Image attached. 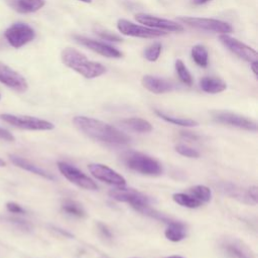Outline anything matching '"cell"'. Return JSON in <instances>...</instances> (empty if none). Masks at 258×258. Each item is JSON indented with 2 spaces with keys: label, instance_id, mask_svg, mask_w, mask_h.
Instances as JSON below:
<instances>
[{
  "label": "cell",
  "instance_id": "f35d334b",
  "mask_svg": "<svg viewBox=\"0 0 258 258\" xmlns=\"http://www.w3.org/2000/svg\"><path fill=\"white\" fill-rule=\"evenodd\" d=\"M209 1H211V0H192L194 4H196V5H202V4H205Z\"/></svg>",
  "mask_w": 258,
  "mask_h": 258
},
{
  "label": "cell",
  "instance_id": "7402d4cb",
  "mask_svg": "<svg viewBox=\"0 0 258 258\" xmlns=\"http://www.w3.org/2000/svg\"><path fill=\"white\" fill-rule=\"evenodd\" d=\"M224 248L229 254L237 258H254L252 251L239 240L226 242V244H224Z\"/></svg>",
  "mask_w": 258,
  "mask_h": 258
},
{
  "label": "cell",
  "instance_id": "8992f818",
  "mask_svg": "<svg viewBox=\"0 0 258 258\" xmlns=\"http://www.w3.org/2000/svg\"><path fill=\"white\" fill-rule=\"evenodd\" d=\"M7 42L14 48H20L35 37L34 29L26 23L15 22L4 32Z\"/></svg>",
  "mask_w": 258,
  "mask_h": 258
},
{
  "label": "cell",
  "instance_id": "8d00e7d4",
  "mask_svg": "<svg viewBox=\"0 0 258 258\" xmlns=\"http://www.w3.org/2000/svg\"><path fill=\"white\" fill-rule=\"evenodd\" d=\"M181 135H182L183 137H185V138H189V139H192V140H196V139L199 138L197 135H195V134H192V133H190V132H184V131H182V132H181Z\"/></svg>",
  "mask_w": 258,
  "mask_h": 258
},
{
  "label": "cell",
  "instance_id": "f546056e",
  "mask_svg": "<svg viewBox=\"0 0 258 258\" xmlns=\"http://www.w3.org/2000/svg\"><path fill=\"white\" fill-rule=\"evenodd\" d=\"M162 45L160 42H154L144 49L143 55L149 61H156L161 53Z\"/></svg>",
  "mask_w": 258,
  "mask_h": 258
},
{
  "label": "cell",
  "instance_id": "d4e9b609",
  "mask_svg": "<svg viewBox=\"0 0 258 258\" xmlns=\"http://www.w3.org/2000/svg\"><path fill=\"white\" fill-rule=\"evenodd\" d=\"M190 55L194 61L201 68H207L209 54L206 46L203 44H196L190 50Z\"/></svg>",
  "mask_w": 258,
  "mask_h": 258
},
{
  "label": "cell",
  "instance_id": "ba28073f",
  "mask_svg": "<svg viewBox=\"0 0 258 258\" xmlns=\"http://www.w3.org/2000/svg\"><path fill=\"white\" fill-rule=\"evenodd\" d=\"M117 28L121 32V34L126 36H132V37H140V38H155L164 36L167 34V32L149 28L144 25L135 24L127 19H119L117 21Z\"/></svg>",
  "mask_w": 258,
  "mask_h": 258
},
{
  "label": "cell",
  "instance_id": "4dcf8cb0",
  "mask_svg": "<svg viewBox=\"0 0 258 258\" xmlns=\"http://www.w3.org/2000/svg\"><path fill=\"white\" fill-rule=\"evenodd\" d=\"M175 151L182 155V156H185V157H189V158H198L200 157V152L190 147V146H187L185 144H178L175 146Z\"/></svg>",
  "mask_w": 258,
  "mask_h": 258
},
{
  "label": "cell",
  "instance_id": "30bf717a",
  "mask_svg": "<svg viewBox=\"0 0 258 258\" xmlns=\"http://www.w3.org/2000/svg\"><path fill=\"white\" fill-rule=\"evenodd\" d=\"M110 198L115 201L129 203L136 211L140 208L149 205V198L144 194L133 189V188H126L124 186H117L109 191Z\"/></svg>",
  "mask_w": 258,
  "mask_h": 258
},
{
  "label": "cell",
  "instance_id": "60d3db41",
  "mask_svg": "<svg viewBox=\"0 0 258 258\" xmlns=\"http://www.w3.org/2000/svg\"><path fill=\"white\" fill-rule=\"evenodd\" d=\"M165 258H183V257L178 256V255H171V256H168V257H165Z\"/></svg>",
  "mask_w": 258,
  "mask_h": 258
},
{
  "label": "cell",
  "instance_id": "5bb4252c",
  "mask_svg": "<svg viewBox=\"0 0 258 258\" xmlns=\"http://www.w3.org/2000/svg\"><path fill=\"white\" fill-rule=\"evenodd\" d=\"M0 83L19 93L28 89L25 78L2 61H0Z\"/></svg>",
  "mask_w": 258,
  "mask_h": 258
},
{
  "label": "cell",
  "instance_id": "ab89813d",
  "mask_svg": "<svg viewBox=\"0 0 258 258\" xmlns=\"http://www.w3.org/2000/svg\"><path fill=\"white\" fill-rule=\"evenodd\" d=\"M5 165H6V162L2 158H0V167H4Z\"/></svg>",
  "mask_w": 258,
  "mask_h": 258
},
{
  "label": "cell",
  "instance_id": "7c38bea8",
  "mask_svg": "<svg viewBox=\"0 0 258 258\" xmlns=\"http://www.w3.org/2000/svg\"><path fill=\"white\" fill-rule=\"evenodd\" d=\"M135 19L139 23L144 24V26H147V27L153 28V29H158V30H162V31H170V32H180L183 30V26L181 24H178L175 21L156 17V16H153L150 14L137 13L135 15Z\"/></svg>",
  "mask_w": 258,
  "mask_h": 258
},
{
  "label": "cell",
  "instance_id": "9a60e30c",
  "mask_svg": "<svg viewBox=\"0 0 258 258\" xmlns=\"http://www.w3.org/2000/svg\"><path fill=\"white\" fill-rule=\"evenodd\" d=\"M74 38L78 43L88 47L92 51L97 52L103 56L113 57V58H119L122 56V52L119 49H117L116 47H114L108 43L94 40V39H91V38H88L85 36H81V35H74Z\"/></svg>",
  "mask_w": 258,
  "mask_h": 258
},
{
  "label": "cell",
  "instance_id": "2e32d148",
  "mask_svg": "<svg viewBox=\"0 0 258 258\" xmlns=\"http://www.w3.org/2000/svg\"><path fill=\"white\" fill-rule=\"evenodd\" d=\"M142 86L153 94H164L174 90V84L162 78L145 75L141 80Z\"/></svg>",
  "mask_w": 258,
  "mask_h": 258
},
{
  "label": "cell",
  "instance_id": "277c9868",
  "mask_svg": "<svg viewBox=\"0 0 258 258\" xmlns=\"http://www.w3.org/2000/svg\"><path fill=\"white\" fill-rule=\"evenodd\" d=\"M0 120L20 129L25 130H34V131H46L52 130L54 128L53 123L43 120L40 118L32 116H23V115H13L2 113L0 114Z\"/></svg>",
  "mask_w": 258,
  "mask_h": 258
},
{
  "label": "cell",
  "instance_id": "ffe728a7",
  "mask_svg": "<svg viewBox=\"0 0 258 258\" xmlns=\"http://www.w3.org/2000/svg\"><path fill=\"white\" fill-rule=\"evenodd\" d=\"M119 123L123 128L137 133H148L152 130V125L147 120L142 118H125L122 119Z\"/></svg>",
  "mask_w": 258,
  "mask_h": 258
},
{
  "label": "cell",
  "instance_id": "ee69618b",
  "mask_svg": "<svg viewBox=\"0 0 258 258\" xmlns=\"http://www.w3.org/2000/svg\"><path fill=\"white\" fill-rule=\"evenodd\" d=\"M0 99H1V94H0Z\"/></svg>",
  "mask_w": 258,
  "mask_h": 258
},
{
  "label": "cell",
  "instance_id": "4fadbf2b",
  "mask_svg": "<svg viewBox=\"0 0 258 258\" xmlns=\"http://www.w3.org/2000/svg\"><path fill=\"white\" fill-rule=\"evenodd\" d=\"M88 168L95 178L108 184H112L115 186H125L126 184V179L124 178V176H122L120 173L105 164L90 163L88 165Z\"/></svg>",
  "mask_w": 258,
  "mask_h": 258
},
{
  "label": "cell",
  "instance_id": "e0dca14e",
  "mask_svg": "<svg viewBox=\"0 0 258 258\" xmlns=\"http://www.w3.org/2000/svg\"><path fill=\"white\" fill-rule=\"evenodd\" d=\"M9 159L12 161L13 164H15L16 166L26 170V171H29L31 173H34L36 175H39L45 179H48V180H54L55 177L49 173L48 171H46L45 169L33 164L32 162L24 159L23 157H20V156H17V155H14V154H9Z\"/></svg>",
  "mask_w": 258,
  "mask_h": 258
},
{
  "label": "cell",
  "instance_id": "1f68e13d",
  "mask_svg": "<svg viewBox=\"0 0 258 258\" xmlns=\"http://www.w3.org/2000/svg\"><path fill=\"white\" fill-rule=\"evenodd\" d=\"M96 34L98 36H100L102 39L108 40V41H122L123 40L117 34H114L112 32H109V31H106V30H103V29H97Z\"/></svg>",
  "mask_w": 258,
  "mask_h": 258
},
{
  "label": "cell",
  "instance_id": "603a6c76",
  "mask_svg": "<svg viewBox=\"0 0 258 258\" xmlns=\"http://www.w3.org/2000/svg\"><path fill=\"white\" fill-rule=\"evenodd\" d=\"M201 89L209 94H218L227 89L226 83L218 78L204 77L200 81Z\"/></svg>",
  "mask_w": 258,
  "mask_h": 258
},
{
  "label": "cell",
  "instance_id": "52a82bcc",
  "mask_svg": "<svg viewBox=\"0 0 258 258\" xmlns=\"http://www.w3.org/2000/svg\"><path fill=\"white\" fill-rule=\"evenodd\" d=\"M212 117L218 123L235 127L238 129H242V130L256 132L258 128L257 123L254 120L233 112L214 111L212 112Z\"/></svg>",
  "mask_w": 258,
  "mask_h": 258
},
{
  "label": "cell",
  "instance_id": "6da1fadb",
  "mask_svg": "<svg viewBox=\"0 0 258 258\" xmlns=\"http://www.w3.org/2000/svg\"><path fill=\"white\" fill-rule=\"evenodd\" d=\"M73 123L85 135L104 143L112 145H125L130 141V138L125 133L113 125L92 117L75 116Z\"/></svg>",
  "mask_w": 258,
  "mask_h": 258
},
{
  "label": "cell",
  "instance_id": "e575fe53",
  "mask_svg": "<svg viewBox=\"0 0 258 258\" xmlns=\"http://www.w3.org/2000/svg\"><path fill=\"white\" fill-rule=\"evenodd\" d=\"M249 198L252 200V202L256 205L258 202V187L256 185H252L247 189Z\"/></svg>",
  "mask_w": 258,
  "mask_h": 258
},
{
  "label": "cell",
  "instance_id": "83f0119b",
  "mask_svg": "<svg viewBox=\"0 0 258 258\" xmlns=\"http://www.w3.org/2000/svg\"><path fill=\"white\" fill-rule=\"evenodd\" d=\"M188 194L192 196L195 199L200 201L202 204L203 203H208L210 202L212 198V190L203 184H197L188 188Z\"/></svg>",
  "mask_w": 258,
  "mask_h": 258
},
{
  "label": "cell",
  "instance_id": "4316f807",
  "mask_svg": "<svg viewBox=\"0 0 258 258\" xmlns=\"http://www.w3.org/2000/svg\"><path fill=\"white\" fill-rule=\"evenodd\" d=\"M61 210L66 214L73 217H77V218L86 217V211L83 208V206L72 200H66L61 205Z\"/></svg>",
  "mask_w": 258,
  "mask_h": 258
},
{
  "label": "cell",
  "instance_id": "7a4b0ae2",
  "mask_svg": "<svg viewBox=\"0 0 258 258\" xmlns=\"http://www.w3.org/2000/svg\"><path fill=\"white\" fill-rule=\"evenodd\" d=\"M61 61L64 66L82 75L86 79H95L107 72L105 66L100 62L90 60L81 51L67 47L60 53Z\"/></svg>",
  "mask_w": 258,
  "mask_h": 258
},
{
  "label": "cell",
  "instance_id": "484cf974",
  "mask_svg": "<svg viewBox=\"0 0 258 258\" xmlns=\"http://www.w3.org/2000/svg\"><path fill=\"white\" fill-rule=\"evenodd\" d=\"M172 200L179 206L188 208V209H197L202 206V203L195 199L189 194H183V192H176L172 195Z\"/></svg>",
  "mask_w": 258,
  "mask_h": 258
},
{
  "label": "cell",
  "instance_id": "44dd1931",
  "mask_svg": "<svg viewBox=\"0 0 258 258\" xmlns=\"http://www.w3.org/2000/svg\"><path fill=\"white\" fill-rule=\"evenodd\" d=\"M167 240L171 242H179L186 236V227L183 223L177 221H170L164 231Z\"/></svg>",
  "mask_w": 258,
  "mask_h": 258
},
{
  "label": "cell",
  "instance_id": "d590c367",
  "mask_svg": "<svg viewBox=\"0 0 258 258\" xmlns=\"http://www.w3.org/2000/svg\"><path fill=\"white\" fill-rule=\"evenodd\" d=\"M98 228H99V231L102 233V235L105 237V238H108V239H111L112 238V233L111 231L108 229V227L103 224V223H99L98 224Z\"/></svg>",
  "mask_w": 258,
  "mask_h": 258
},
{
  "label": "cell",
  "instance_id": "3957f363",
  "mask_svg": "<svg viewBox=\"0 0 258 258\" xmlns=\"http://www.w3.org/2000/svg\"><path fill=\"white\" fill-rule=\"evenodd\" d=\"M124 162L130 169L145 175H159L162 173V165L153 157L141 152L132 151L124 156Z\"/></svg>",
  "mask_w": 258,
  "mask_h": 258
},
{
  "label": "cell",
  "instance_id": "cb8c5ba5",
  "mask_svg": "<svg viewBox=\"0 0 258 258\" xmlns=\"http://www.w3.org/2000/svg\"><path fill=\"white\" fill-rule=\"evenodd\" d=\"M154 112L159 118H161L164 121H166L168 123H171L173 125H177V126H181V127H196V126L199 125V123L196 120H192V119L174 117V116H171V115H167V114H165V113H163L159 110H155Z\"/></svg>",
  "mask_w": 258,
  "mask_h": 258
},
{
  "label": "cell",
  "instance_id": "5b68a950",
  "mask_svg": "<svg viewBox=\"0 0 258 258\" xmlns=\"http://www.w3.org/2000/svg\"><path fill=\"white\" fill-rule=\"evenodd\" d=\"M184 24H187L190 27L212 31L221 34H229L233 31V27L228 22L213 19V18H204V17H190V16H180L177 18Z\"/></svg>",
  "mask_w": 258,
  "mask_h": 258
},
{
  "label": "cell",
  "instance_id": "9c48e42d",
  "mask_svg": "<svg viewBox=\"0 0 258 258\" xmlns=\"http://www.w3.org/2000/svg\"><path fill=\"white\" fill-rule=\"evenodd\" d=\"M57 167L60 173L72 183L89 190L98 189L97 183L76 166L63 161H59L57 162Z\"/></svg>",
  "mask_w": 258,
  "mask_h": 258
},
{
  "label": "cell",
  "instance_id": "8fae6325",
  "mask_svg": "<svg viewBox=\"0 0 258 258\" xmlns=\"http://www.w3.org/2000/svg\"><path fill=\"white\" fill-rule=\"evenodd\" d=\"M219 39L224 44V46H226L230 51L235 53L238 57L242 58L243 60L248 61L250 63L253 61H257V51L251 46L241 42L240 40L230 36L229 34H221L219 36Z\"/></svg>",
  "mask_w": 258,
  "mask_h": 258
},
{
  "label": "cell",
  "instance_id": "7bdbcfd3",
  "mask_svg": "<svg viewBox=\"0 0 258 258\" xmlns=\"http://www.w3.org/2000/svg\"><path fill=\"white\" fill-rule=\"evenodd\" d=\"M132 258H137V257H132Z\"/></svg>",
  "mask_w": 258,
  "mask_h": 258
},
{
  "label": "cell",
  "instance_id": "74e56055",
  "mask_svg": "<svg viewBox=\"0 0 258 258\" xmlns=\"http://www.w3.org/2000/svg\"><path fill=\"white\" fill-rule=\"evenodd\" d=\"M257 67H258V62H257V61H253V62H251V63H250V68H251V70H252L253 74L255 75V77H257V75H258Z\"/></svg>",
  "mask_w": 258,
  "mask_h": 258
},
{
  "label": "cell",
  "instance_id": "836d02e7",
  "mask_svg": "<svg viewBox=\"0 0 258 258\" xmlns=\"http://www.w3.org/2000/svg\"><path fill=\"white\" fill-rule=\"evenodd\" d=\"M0 139L6 140V141H10V142L15 141L14 135L10 131H8L7 129L2 128V127H0Z\"/></svg>",
  "mask_w": 258,
  "mask_h": 258
},
{
  "label": "cell",
  "instance_id": "d6986e66",
  "mask_svg": "<svg viewBox=\"0 0 258 258\" xmlns=\"http://www.w3.org/2000/svg\"><path fill=\"white\" fill-rule=\"evenodd\" d=\"M7 2L10 7L22 14L36 12L45 5V0H7Z\"/></svg>",
  "mask_w": 258,
  "mask_h": 258
},
{
  "label": "cell",
  "instance_id": "ac0fdd59",
  "mask_svg": "<svg viewBox=\"0 0 258 258\" xmlns=\"http://www.w3.org/2000/svg\"><path fill=\"white\" fill-rule=\"evenodd\" d=\"M219 188L222 192H224L225 195L236 199L244 204L247 205H252L255 206V204L252 202V200L249 198L247 189L245 190L244 188L240 187L239 185L233 183V182H229V181H223L221 183H219Z\"/></svg>",
  "mask_w": 258,
  "mask_h": 258
},
{
  "label": "cell",
  "instance_id": "d6a6232c",
  "mask_svg": "<svg viewBox=\"0 0 258 258\" xmlns=\"http://www.w3.org/2000/svg\"><path fill=\"white\" fill-rule=\"evenodd\" d=\"M6 209L9 213H12V214H25L26 213L25 210L15 202H8L6 204Z\"/></svg>",
  "mask_w": 258,
  "mask_h": 258
},
{
  "label": "cell",
  "instance_id": "b9f144b4",
  "mask_svg": "<svg viewBox=\"0 0 258 258\" xmlns=\"http://www.w3.org/2000/svg\"><path fill=\"white\" fill-rule=\"evenodd\" d=\"M79 1L85 2V3H91V2H92V0H79Z\"/></svg>",
  "mask_w": 258,
  "mask_h": 258
},
{
  "label": "cell",
  "instance_id": "f1b7e54d",
  "mask_svg": "<svg viewBox=\"0 0 258 258\" xmlns=\"http://www.w3.org/2000/svg\"><path fill=\"white\" fill-rule=\"evenodd\" d=\"M175 71L176 74L179 78V80L186 86H191L192 85V77L189 73V71L187 70V68L185 67L184 62L181 59H176L175 60Z\"/></svg>",
  "mask_w": 258,
  "mask_h": 258
}]
</instances>
